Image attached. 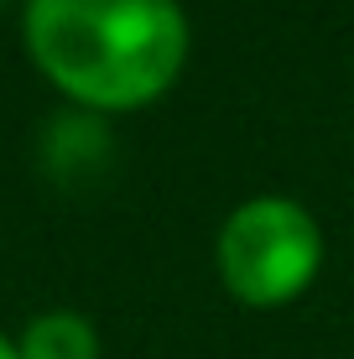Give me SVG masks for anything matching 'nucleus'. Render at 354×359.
Returning a JSON list of instances; mask_svg holds the SVG:
<instances>
[{
  "mask_svg": "<svg viewBox=\"0 0 354 359\" xmlns=\"http://www.w3.org/2000/svg\"><path fill=\"white\" fill-rule=\"evenodd\" d=\"M16 354L21 359H100V328L73 307H47L21 328Z\"/></svg>",
  "mask_w": 354,
  "mask_h": 359,
  "instance_id": "obj_3",
  "label": "nucleus"
},
{
  "mask_svg": "<svg viewBox=\"0 0 354 359\" xmlns=\"http://www.w3.org/2000/svg\"><path fill=\"white\" fill-rule=\"evenodd\" d=\"M323 224L308 203L287 193H255L219 224V281L245 307H287L323 271Z\"/></svg>",
  "mask_w": 354,
  "mask_h": 359,
  "instance_id": "obj_2",
  "label": "nucleus"
},
{
  "mask_svg": "<svg viewBox=\"0 0 354 359\" xmlns=\"http://www.w3.org/2000/svg\"><path fill=\"white\" fill-rule=\"evenodd\" d=\"M0 359H21L16 354V339H6V333H0Z\"/></svg>",
  "mask_w": 354,
  "mask_h": 359,
  "instance_id": "obj_4",
  "label": "nucleus"
},
{
  "mask_svg": "<svg viewBox=\"0 0 354 359\" xmlns=\"http://www.w3.org/2000/svg\"><path fill=\"white\" fill-rule=\"evenodd\" d=\"M21 42L57 94L125 115L182 79L193 27L177 0H27Z\"/></svg>",
  "mask_w": 354,
  "mask_h": 359,
  "instance_id": "obj_1",
  "label": "nucleus"
}]
</instances>
